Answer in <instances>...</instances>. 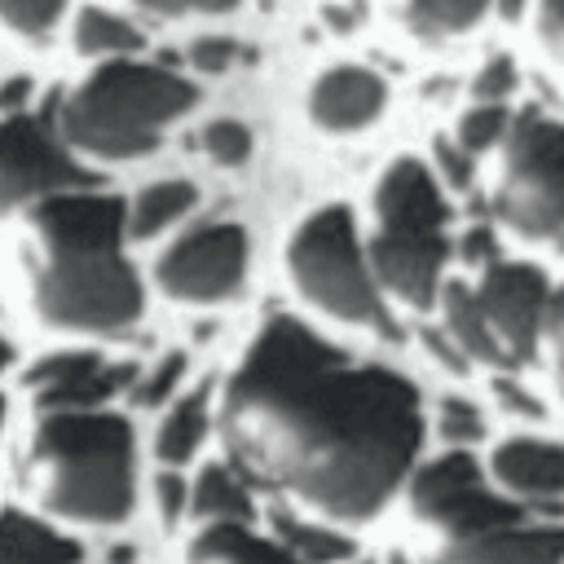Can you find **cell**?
I'll list each match as a JSON object with an SVG mask.
<instances>
[{
    "mask_svg": "<svg viewBox=\"0 0 564 564\" xmlns=\"http://www.w3.org/2000/svg\"><path fill=\"white\" fill-rule=\"evenodd\" d=\"M229 467L330 529L375 520L423 449L419 388L291 313L264 317L216 405Z\"/></svg>",
    "mask_w": 564,
    "mask_h": 564,
    "instance_id": "cell-1",
    "label": "cell"
},
{
    "mask_svg": "<svg viewBox=\"0 0 564 564\" xmlns=\"http://www.w3.org/2000/svg\"><path fill=\"white\" fill-rule=\"evenodd\" d=\"M419 564H564V524L502 498L467 449H445L401 485Z\"/></svg>",
    "mask_w": 564,
    "mask_h": 564,
    "instance_id": "cell-2",
    "label": "cell"
},
{
    "mask_svg": "<svg viewBox=\"0 0 564 564\" xmlns=\"http://www.w3.org/2000/svg\"><path fill=\"white\" fill-rule=\"evenodd\" d=\"M44 264L35 304L66 330H123L141 317V282L123 256V203L97 189H66L35 207Z\"/></svg>",
    "mask_w": 564,
    "mask_h": 564,
    "instance_id": "cell-3",
    "label": "cell"
},
{
    "mask_svg": "<svg viewBox=\"0 0 564 564\" xmlns=\"http://www.w3.org/2000/svg\"><path fill=\"white\" fill-rule=\"evenodd\" d=\"M370 278L383 300L427 313L436 308L441 282L449 278L454 234H449V198L436 181V167L397 154L370 194V234L361 238Z\"/></svg>",
    "mask_w": 564,
    "mask_h": 564,
    "instance_id": "cell-4",
    "label": "cell"
},
{
    "mask_svg": "<svg viewBox=\"0 0 564 564\" xmlns=\"http://www.w3.org/2000/svg\"><path fill=\"white\" fill-rule=\"evenodd\" d=\"M31 485L66 520L119 524L132 511V427L119 414H48L31 441Z\"/></svg>",
    "mask_w": 564,
    "mask_h": 564,
    "instance_id": "cell-5",
    "label": "cell"
},
{
    "mask_svg": "<svg viewBox=\"0 0 564 564\" xmlns=\"http://www.w3.org/2000/svg\"><path fill=\"white\" fill-rule=\"evenodd\" d=\"M198 101V88L150 62H106L97 66L62 106V141L97 159H141L159 145L163 128L176 123Z\"/></svg>",
    "mask_w": 564,
    "mask_h": 564,
    "instance_id": "cell-6",
    "label": "cell"
},
{
    "mask_svg": "<svg viewBox=\"0 0 564 564\" xmlns=\"http://www.w3.org/2000/svg\"><path fill=\"white\" fill-rule=\"evenodd\" d=\"M286 273L300 300L322 317L375 335H397L388 300L370 278L352 207L344 203L313 207L286 238Z\"/></svg>",
    "mask_w": 564,
    "mask_h": 564,
    "instance_id": "cell-7",
    "label": "cell"
},
{
    "mask_svg": "<svg viewBox=\"0 0 564 564\" xmlns=\"http://www.w3.org/2000/svg\"><path fill=\"white\" fill-rule=\"evenodd\" d=\"M494 154V220L520 242H538L564 256V119L529 106L511 115V128Z\"/></svg>",
    "mask_w": 564,
    "mask_h": 564,
    "instance_id": "cell-8",
    "label": "cell"
},
{
    "mask_svg": "<svg viewBox=\"0 0 564 564\" xmlns=\"http://www.w3.org/2000/svg\"><path fill=\"white\" fill-rule=\"evenodd\" d=\"M467 291L489 330L498 370H520L538 361L542 322H546V304L555 291L546 269L520 256H494L476 269V278H467Z\"/></svg>",
    "mask_w": 564,
    "mask_h": 564,
    "instance_id": "cell-9",
    "label": "cell"
},
{
    "mask_svg": "<svg viewBox=\"0 0 564 564\" xmlns=\"http://www.w3.org/2000/svg\"><path fill=\"white\" fill-rule=\"evenodd\" d=\"M251 264L247 229L234 220H203L185 229L154 264L163 295L181 304H225L242 291Z\"/></svg>",
    "mask_w": 564,
    "mask_h": 564,
    "instance_id": "cell-10",
    "label": "cell"
},
{
    "mask_svg": "<svg viewBox=\"0 0 564 564\" xmlns=\"http://www.w3.org/2000/svg\"><path fill=\"white\" fill-rule=\"evenodd\" d=\"M88 172L70 159L62 132L44 115L0 119V212L53 198L66 189H88Z\"/></svg>",
    "mask_w": 564,
    "mask_h": 564,
    "instance_id": "cell-11",
    "label": "cell"
},
{
    "mask_svg": "<svg viewBox=\"0 0 564 564\" xmlns=\"http://www.w3.org/2000/svg\"><path fill=\"white\" fill-rule=\"evenodd\" d=\"M485 480L516 507H551L564 498V445L546 436H507L494 445Z\"/></svg>",
    "mask_w": 564,
    "mask_h": 564,
    "instance_id": "cell-12",
    "label": "cell"
},
{
    "mask_svg": "<svg viewBox=\"0 0 564 564\" xmlns=\"http://www.w3.org/2000/svg\"><path fill=\"white\" fill-rule=\"evenodd\" d=\"M26 379L48 414H84L106 405L132 379V366H110L97 352H53L35 361Z\"/></svg>",
    "mask_w": 564,
    "mask_h": 564,
    "instance_id": "cell-13",
    "label": "cell"
},
{
    "mask_svg": "<svg viewBox=\"0 0 564 564\" xmlns=\"http://www.w3.org/2000/svg\"><path fill=\"white\" fill-rule=\"evenodd\" d=\"M304 110L322 132H361L388 110V84L361 62H339L308 84Z\"/></svg>",
    "mask_w": 564,
    "mask_h": 564,
    "instance_id": "cell-14",
    "label": "cell"
},
{
    "mask_svg": "<svg viewBox=\"0 0 564 564\" xmlns=\"http://www.w3.org/2000/svg\"><path fill=\"white\" fill-rule=\"evenodd\" d=\"M181 564H300L286 546L256 533L251 524H203Z\"/></svg>",
    "mask_w": 564,
    "mask_h": 564,
    "instance_id": "cell-15",
    "label": "cell"
},
{
    "mask_svg": "<svg viewBox=\"0 0 564 564\" xmlns=\"http://www.w3.org/2000/svg\"><path fill=\"white\" fill-rule=\"evenodd\" d=\"M189 511L203 524H251V485L229 463H207L189 485Z\"/></svg>",
    "mask_w": 564,
    "mask_h": 564,
    "instance_id": "cell-16",
    "label": "cell"
},
{
    "mask_svg": "<svg viewBox=\"0 0 564 564\" xmlns=\"http://www.w3.org/2000/svg\"><path fill=\"white\" fill-rule=\"evenodd\" d=\"M212 427V405H207V388H194L185 397H176L154 432V454L167 471H176L181 463H189L198 454V445L207 441Z\"/></svg>",
    "mask_w": 564,
    "mask_h": 564,
    "instance_id": "cell-17",
    "label": "cell"
},
{
    "mask_svg": "<svg viewBox=\"0 0 564 564\" xmlns=\"http://www.w3.org/2000/svg\"><path fill=\"white\" fill-rule=\"evenodd\" d=\"M75 542L53 533L48 524L0 511V564H75Z\"/></svg>",
    "mask_w": 564,
    "mask_h": 564,
    "instance_id": "cell-18",
    "label": "cell"
},
{
    "mask_svg": "<svg viewBox=\"0 0 564 564\" xmlns=\"http://www.w3.org/2000/svg\"><path fill=\"white\" fill-rule=\"evenodd\" d=\"M494 0H401V22L419 44H445L471 31Z\"/></svg>",
    "mask_w": 564,
    "mask_h": 564,
    "instance_id": "cell-19",
    "label": "cell"
},
{
    "mask_svg": "<svg viewBox=\"0 0 564 564\" xmlns=\"http://www.w3.org/2000/svg\"><path fill=\"white\" fill-rule=\"evenodd\" d=\"M194 203H198V189L189 181H154L123 207V225L132 238H154L176 220H185Z\"/></svg>",
    "mask_w": 564,
    "mask_h": 564,
    "instance_id": "cell-20",
    "label": "cell"
},
{
    "mask_svg": "<svg viewBox=\"0 0 564 564\" xmlns=\"http://www.w3.org/2000/svg\"><path fill=\"white\" fill-rule=\"evenodd\" d=\"M269 520H273V542L286 546L300 564H344L352 555V542L339 529H330L322 520H308V516H300L291 507L273 511Z\"/></svg>",
    "mask_w": 564,
    "mask_h": 564,
    "instance_id": "cell-21",
    "label": "cell"
},
{
    "mask_svg": "<svg viewBox=\"0 0 564 564\" xmlns=\"http://www.w3.org/2000/svg\"><path fill=\"white\" fill-rule=\"evenodd\" d=\"M75 48L119 62V57H132L141 48V31L128 18L110 13V9H84L75 18Z\"/></svg>",
    "mask_w": 564,
    "mask_h": 564,
    "instance_id": "cell-22",
    "label": "cell"
},
{
    "mask_svg": "<svg viewBox=\"0 0 564 564\" xmlns=\"http://www.w3.org/2000/svg\"><path fill=\"white\" fill-rule=\"evenodd\" d=\"M507 128H511V106H485V101H471V106L458 115L449 141H454L467 159H480V154H494V150L502 145Z\"/></svg>",
    "mask_w": 564,
    "mask_h": 564,
    "instance_id": "cell-23",
    "label": "cell"
},
{
    "mask_svg": "<svg viewBox=\"0 0 564 564\" xmlns=\"http://www.w3.org/2000/svg\"><path fill=\"white\" fill-rule=\"evenodd\" d=\"M198 141H203L207 159L220 167H242L251 159V128L238 119H212Z\"/></svg>",
    "mask_w": 564,
    "mask_h": 564,
    "instance_id": "cell-24",
    "label": "cell"
},
{
    "mask_svg": "<svg viewBox=\"0 0 564 564\" xmlns=\"http://www.w3.org/2000/svg\"><path fill=\"white\" fill-rule=\"evenodd\" d=\"M436 432H441V441L449 449H467L471 441L485 436V419H480V410L467 397H445L436 405Z\"/></svg>",
    "mask_w": 564,
    "mask_h": 564,
    "instance_id": "cell-25",
    "label": "cell"
},
{
    "mask_svg": "<svg viewBox=\"0 0 564 564\" xmlns=\"http://www.w3.org/2000/svg\"><path fill=\"white\" fill-rule=\"evenodd\" d=\"M516 62L507 57V53H498V57H489L480 70H476V79H471V101H485V106H507L511 101V93H516Z\"/></svg>",
    "mask_w": 564,
    "mask_h": 564,
    "instance_id": "cell-26",
    "label": "cell"
},
{
    "mask_svg": "<svg viewBox=\"0 0 564 564\" xmlns=\"http://www.w3.org/2000/svg\"><path fill=\"white\" fill-rule=\"evenodd\" d=\"M546 366H551V379L555 388L564 392V282L551 291V304H546V322H542V352Z\"/></svg>",
    "mask_w": 564,
    "mask_h": 564,
    "instance_id": "cell-27",
    "label": "cell"
},
{
    "mask_svg": "<svg viewBox=\"0 0 564 564\" xmlns=\"http://www.w3.org/2000/svg\"><path fill=\"white\" fill-rule=\"evenodd\" d=\"M533 31L551 66L564 75V0H533Z\"/></svg>",
    "mask_w": 564,
    "mask_h": 564,
    "instance_id": "cell-28",
    "label": "cell"
},
{
    "mask_svg": "<svg viewBox=\"0 0 564 564\" xmlns=\"http://www.w3.org/2000/svg\"><path fill=\"white\" fill-rule=\"evenodd\" d=\"M62 13V0H0V18L26 35H44Z\"/></svg>",
    "mask_w": 564,
    "mask_h": 564,
    "instance_id": "cell-29",
    "label": "cell"
},
{
    "mask_svg": "<svg viewBox=\"0 0 564 564\" xmlns=\"http://www.w3.org/2000/svg\"><path fill=\"white\" fill-rule=\"evenodd\" d=\"M181 375H185V357H181V352H167V357L137 383V401H141V405H159V401H167V397L176 392Z\"/></svg>",
    "mask_w": 564,
    "mask_h": 564,
    "instance_id": "cell-30",
    "label": "cell"
},
{
    "mask_svg": "<svg viewBox=\"0 0 564 564\" xmlns=\"http://www.w3.org/2000/svg\"><path fill=\"white\" fill-rule=\"evenodd\" d=\"M234 57H238V44H234L229 35H198V40L189 44V62H194V70H203V75H225V70L234 66Z\"/></svg>",
    "mask_w": 564,
    "mask_h": 564,
    "instance_id": "cell-31",
    "label": "cell"
},
{
    "mask_svg": "<svg viewBox=\"0 0 564 564\" xmlns=\"http://www.w3.org/2000/svg\"><path fill=\"white\" fill-rule=\"evenodd\" d=\"M154 502H159V516H163L167 524H176V520L185 516V507H189V485H185L176 471H159V480H154Z\"/></svg>",
    "mask_w": 564,
    "mask_h": 564,
    "instance_id": "cell-32",
    "label": "cell"
},
{
    "mask_svg": "<svg viewBox=\"0 0 564 564\" xmlns=\"http://www.w3.org/2000/svg\"><path fill=\"white\" fill-rule=\"evenodd\" d=\"M137 4L163 18H189V13H229L238 0H137Z\"/></svg>",
    "mask_w": 564,
    "mask_h": 564,
    "instance_id": "cell-33",
    "label": "cell"
},
{
    "mask_svg": "<svg viewBox=\"0 0 564 564\" xmlns=\"http://www.w3.org/2000/svg\"><path fill=\"white\" fill-rule=\"evenodd\" d=\"M436 159H441V167H445V181H449V185H458V189H467V185H471L476 159H467L449 137H436Z\"/></svg>",
    "mask_w": 564,
    "mask_h": 564,
    "instance_id": "cell-34",
    "label": "cell"
},
{
    "mask_svg": "<svg viewBox=\"0 0 564 564\" xmlns=\"http://www.w3.org/2000/svg\"><path fill=\"white\" fill-rule=\"evenodd\" d=\"M494 397L502 401V410H511V414H520V419H542V405H538V397L533 392H524L516 379H507V375H498L494 379Z\"/></svg>",
    "mask_w": 564,
    "mask_h": 564,
    "instance_id": "cell-35",
    "label": "cell"
},
{
    "mask_svg": "<svg viewBox=\"0 0 564 564\" xmlns=\"http://www.w3.org/2000/svg\"><path fill=\"white\" fill-rule=\"evenodd\" d=\"M458 256L467 260V264H485V260H494L498 256V242H494V229L489 225H476V229H467L463 238H458Z\"/></svg>",
    "mask_w": 564,
    "mask_h": 564,
    "instance_id": "cell-36",
    "label": "cell"
},
{
    "mask_svg": "<svg viewBox=\"0 0 564 564\" xmlns=\"http://www.w3.org/2000/svg\"><path fill=\"white\" fill-rule=\"evenodd\" d=\"M423 339H427V348L436 352V361H445L449 370H467V361H463V357H458V348L441 335V326H436V330H423Z\"/></svg>",
    "mask_w": 564,
    "mask_h": 564,
    "instance_id": "cell-37",
    "label": "cell"
},
{
    "mask_svg": "<svg viewBox=\"0 0 564 564\" xmlns=\"http://www.w3.org/2000/svg\"><path fill=\"white\" fill-rule=\"evenodd\" d=\"M494 9L507 18V22H520L529 13V0H494Z\"/></svg>",
    "mask_w": 564,
    "mask_h": 564,
    "instance_id": "cell-38",
    "label": "cell"
},
{
    "mask_svg": "<svg viewBox=\"0 0 564 564\" xmlns=\"http://www.w3.org/2000/svg\"><path fill=\"white\" fill-rule=\"evenodd\" d=\"M4 366H9V344L0 339V370H4Z\"/></svg>",
    "mask_w": 564,
    "mask_h": 564,
    "instance_id": "cell-39",
    "label": "cell"
},
{
    "mask_svg": "<svg viewBox=\"0 0 564 564\" xmlns=\"http://www.w3.org/2000/svg\"><path fill=\"white\" fill-rule=\"evenodd\" d=\"M0 423H4V401H0Z\"/></svg>",
    "mask_w": 564,
    "mask_h": 564,
    "instance_id": "cell-40",
    "label": "cell"
}]
</instances>
